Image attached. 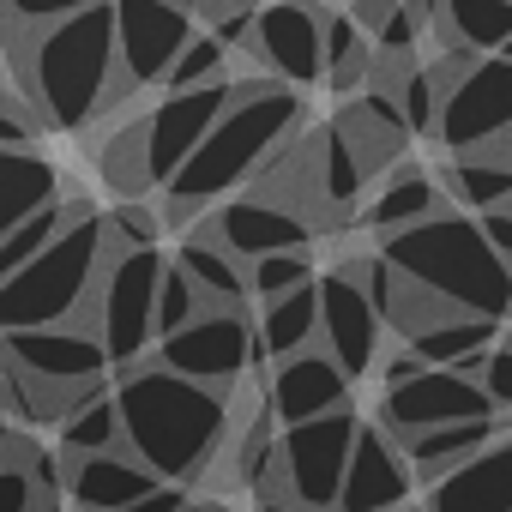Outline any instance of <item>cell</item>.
<instances>
[{
  "mask_svg": "<svg viewBox=\"0 0 512 512\" xmlns=\"http://www.w3.org/2000/svg\"><path fill=\"white\" fill-rule=\"evenodd\" d=\"M115 398H121V416H127V446L157 476L199 482V476L217 470V458L229 446V428H235L229 386L193 380V374L151 356V362L121 368Z\"/></svg>",
  "mask_w": 512,
  "mask_h": 512,
  "instance_id": "6da1fadb",
  "label": "cell"
},
{
  "mask_svg": "<svg viewBox=\"0 0 512 512\" xmlns=\"http://www.w3.org/2000/svg\"><path fill=\"white\" fill-rule=\"evenodd\" d=\"M13 55L19 79L49 115V127L79 133L91 127L127 85H121V37H115V7L97 0L85 13H67L55 25H13Z\"/></svg>",
  "mask_w": 512,
  "mask_h": 512,
  "instance_id": "7a4b0ae2",
  "label": "cell"
},
{
  "mask_svg": "<svg viewBox=\"0 0 512 512\" xmlns=\"http://www.w3.org/2000/svg\"><path fill=\"white\" fill-rule=\"evenodd\" d=\"M302 85H290V79H253V85H241L235 91V103L217 115V127L199 139V151L175 169V181L163 187V205H169V217L175 223H187V217H199L211 199H223L229 187H241V181H260V169L296 139V127H302V97H296Z\"/></svg>",
  "mask_w": 512,
  "mask_h": 512,
  "instance_id": "3957f363",
  "label": "cell"
},
{
  "mask_svg": "<svg viewBox=\"0 0 512 512\" xmlns=\"http://www.w3.org/2000/svg\"><path fill=\"white\" fill-rule=\"evenodd\" d=\"M380 253L446 308H470V314H494V320L512 314V260L488 241L482 217H470V211L440 205V211L380 235Z\"/></svg>",
  "mask_w": 512,
  "mask_h": 512,
  "instance_id": "277c9868",
  "label": "cell"
},
{
  "mask_svg": "<svg viewBox=\"0 0 512 512\" xmlns=\"http://www.w3.org/2000/svg\"><path fill=\"white\" fill-rule=\"evenodd\" d=\"M115 253L109 217L85 211L67 235H55L37 260L0 278V332L7 326H55V320H85L91 296L103 284V266Z\"/></svg>",
  "mask_w": 512,
  "mask_h": 512,
  "instance_id": "5b68a950",
  "label": "cell"
},
{
  "mask_svg": "<svg viewBox=\"0 0 512 512\" xmlns=\"http://www.w3.org/2000/svg\"><path fill=\"white\" fill-rule=\"evenodd\" d=\"M356 434H362V416L350 404L278 428L272 470L260 476V488H253V494H260V500H296V506H338L344 476H350Z\"/></svg>",
  "mask_w": 512,
  "mask_h": 512,
  "instance_id": "8992f818",
  "label": "cell"
},
{
  "mask_svg": "<svg viewBox=\"0 0 512 512\" xmlns=\"http://www.w3.org/2000/svg\"><path fill=\"white\" fill-rule=\"evenodd\" d=\"M163 272H169V260H163L157 247H115V253H109L85 326L103 332L115 368H133V362H145V350H157V296H163Z\"/></svg>",
  "mask_w": 512,
  "mask_h": 512,
  "instance_id": "52a82bcc",
  "label": "cell"
},
{
  "mask_svg": "<svg viewBox=\"0 0 512 512\" xmlns=\"http://www.w3.org/2000/svg\"><path fill=\"white\" fill-rule=\"evenodd\" d=\"M7 362H19L31 380H43L61 398V416H73L85 398L103 392V374L115 368L109 344L85 320H55V326H7Z\"/></svg>",
  "mask_w": 512,
  "mask_h": 512,
  "instance_id": "ba28073f",
  "label": "cell"
},
{
  "mask_svg": "<svg viewBox=\"0 0 512 512\" xmlns=\"http://www.w3.org/2000/svg\"><path fill=\"white\" fill-rule=\"evenodd\" d=\"M512 133V55H470L452 79H446V103H440V145L446 151H482L500 145Z\"/></svg>",
  "mask_w": 512,
  "mask_h": 512,
  "instance_id": "9c48e42d",
  "label": "cell"
},
{
  "mask_svg": "<svg viewBox=\"0 0 512 512\" xmlns=\"http://www.w3.org/2000/svg\"><path fill=\"white\" fill-rule=\"evenodd\" d=\"M253 356H260V320H247L229 302H205L181 332L157 338V362L193 380H211V386H235L253 368Z\"/></svg>",
  "mask_w": 512,
  "mask_h": 512,
  "instance_id": "30bf717a",
  "label": "cell"
},
{
  "mask_svg": "<svg viewBox=\"0 0 512 512\" xmlns=\"http://www.w3.org/2000/svg\"><path fill=\"white\" fill-rule=\"evenodd\" d=\"M235 91H241V79H211V85H181V91H169L145 121H133L139 127V151H145V181L151 187H169L175 181V169L199 151V139L217 127V115L235 103Z\"/></svg>",
  "mask_w": 512,
  "mask_h": 512,
  "instance_id": "8fae6325",
  "label": "cell"
},
{
  "mask_svg": "<svg viewBox=\"0 0 512 512\" xmlns=\"http://www.w3.org/2000/svg\"><path fill=\"white\" fill-rule=\"evenodd\" d=\"M121 85H163L175 55L193 43V0H115Z\"/></svg>",
  "mask_w": 512,
  "mask_h": 512,
  "instance_id": "7c38bea8",
  "label": "cell"
},
{
  "mask_svg": "<svg viewBox=\"0 0 512 512\" xmlns=\"http://www.w3.org/2000/svg\"><path fill=\"white\" fill-rule=\"evenodd\" d=\"M380 326H386V314L362 278V260L320 278V344L350 368V380L380 368Z\"/></svg>",
  "mask_w": 512,
  "mask_h": 512,
  "instance_id": "4fadbf2b",
  "label": "cell"
},
{
  "mask_svg": "<svg viewBox=\"0 0 512 512\" xmlns=\"http://www.w3.org/2000/svg\"><path fill=\"white\" fill-rule=\"evenodd\" d=\"M500 404L488 398V386L464 368H422L398 386L380 392V422L392 434H410V428H434V422H464V416H494Z\"/></svg>",
  "mask_w": 512,
  "mask_h": 512,
  "instance_id": "5bb4252c",
  "label": "cell"
},
{
  "mask_svg": "<svg viewBox=\"0 0 512 512\" xmlns=\"http://www.w3.org/2000/svg\"><path fill=\"white\" fill-rule=\"evenodd\" d=\"M253 55L266 61V73L290 85H320L326 79V13L314 0H272L253 19Z\"/></svg>",
  "mask_w": 512,
  "mask_h": 512,
  "instance_id": "9a60e30c",
  "label": "cell"
},
{
  "mask_svg": "<svg viewBox=\"0 0 512 512\" xmlns=\"http://www.w3.org/2000/svg\"><path fill=\"white\" fill-rule=\"evenodd\" d=\"M61 464H67V506H79V512H139L163 488V476L133 446L61 452Z\"/></svg>",
  "mask_w": 512,
  "mask_h": 512,
  "instance_id": "2e32d148",
  "label": "cell"
},
{
  "mask_svg": "<svg viewBox=\"0 0 512 512\" xmlns=\"http://www.w3.org/2000/svg\"><path fill=\"white\" fill-rule=\"evenodd\" d=\"M338 404H350V368L326 344H308V350L272 362V374H266V410L278 416V428L326 416Z\"/></svg>",
  "mask_w": 512,
  "mask_h": 512,
  "instance_id": "e0dca14e",
  "label": "cell"
},
{
  "mask_svg": "<svg viewBox=\"0 0 512 512\" xmlns=\"http://www.w3.org/2000/svg\"><path fill=\"white\" fill-rule=\"evenodd\" d=\"M211 229L241 253V260H260V253H278V247H308L314 241V217L296 205V199H278L272 187L266 193H247V199H229Z\"/></svg>",
  "mask_w": 512,
  "mask_h": 512,
  "instance_id": "ac0fdd59",
  "label": "cell"
},
{
  "mask_svg": "<svg viewBox=\"0 0 512 512\" xmlns=\"http://www.w3.org/2000/svg\"><path fill=\"white\" fill-rule=\"evenodd\" d=\"M410 476H416V464H410L404 440H398L386 422H368V416H362V434H356V452H350V476H344L338 506H350V512L398 506V500H410V488H416Z\"/></svg>",
  "mask_w": 512,
  "mask_h": 512,
  "instance_id": "d6986e66",
  "label": "cell"
},
{
  "mask_svg": "<svg viewBox=\"0 0 512 512\" xmlns=\"http://www.w3.org/2000/svg\"><path fill=\"white\" fill-rule=\"evenodd\" d=\"M422 494H428V506H446V512H464V506L470 512H506L512 506V434H494L464 464L422 482Z\"/></svg>",
  "mask_w": 512,
  "mask_h": 512,
  "instance_id": "ffe728a7",
  "label": "cell"
},
{
  "mask_svg": "<svg viewBox=\"0 0 512 512\" xmlns=\"http://www.w3.org/2000/svg\"><path fill=\"white\" fill-rule=\"evenodd\" d=\"M338 127L350 133V145L362 151V163L374 169V175H386L398 157H404V145H410V115H404V103H398V91H386V85H368L362 97H350L344 109H338Z\"/></svg>",
  "mask_w": 512,
  "mask_h": 512,
  "instance_id": "44dd1931",
  "label": "cell"
},
{
  "mask_svg": "<svg viewBox=\"0 0 512 512\" xmlns=\"http://www.w3.org/2000/svg\"><path fill=\"white\" fill-rule=\"evenodd\" d=\"M404 344H410L422 362H434V368H464V374H476V380H482V362H488V350L500 344V320H494V314L452 308V314H440V320L416 326Z\"/></svg>",
  "mask_w": 512,
  "mask_h": 512,
  "instance_id": "7402d4cb",
  "label": "cell"
},
{
  "mask_svg": "<svg viewBox=\"0 0 512 512\" xmlns=\"http://www.w3.org/2000/svg\"><path fill=\"white\" fill-rule=\"evenodd\" d=\"M308 169H314L320 217H350V211H356V199H362V193H368V181H374V169L362 163V151L350 145V133H344V127L314 133V145H308Z\"/></svg>",
  "mask_w": 512,
  "mask_h": 512,
  "instance_id": "603a6c76",
  "label": "cell"
},
{
  "mask_svg": "<svg viewBox=\"0 0 512 512\" xmlns=\"http://www.w3.org/2000/svg\"><path fill=\"white\" fill-rule=\"evenodd\" d=\"M175 260L193 272V284L205 290V302H229V308H247V296H253V266L241 260V253L217 235V229H205V235H187L181 247H175Z\"/></svg>",
  "mask_w": 512,
  "mask_h": 512,
  "instance_id": "cb8c5ba5",
  "label": "cell"
},
{
  "mask_svg": "<svg viewBox=\"0 0 512 512\" xmlns=\"http://www.w3.org/2000/svg\"><path fill=\"white\" fill-rule=\"evenodd\" d=\"M428 211H440V181L422 169V163H392V175H380V187H374V199L362 205V223L374 229V235H392V229H404V223H416V217H428Z\"/></svg>",
  "mask_w": 512,
  "mask_h": 512,
  "instance_id": "d4e9b609",
  "label": "cell"
},
{
  "mask_svg": "<svg viewBox=\"0 0 512 512\" xmlns=\"http://www.w3.org/2000/svg\"><path fill=\"white\" fill-rule=\"evenodd\" d=\"M494 428H500V416H464V422L410 428V434H398V440H404V452H410L416 476H422V482H434V476H446L452 464H464L476 446H488V440H494Z\"/></svg>",
  "mask_w": 512,
  "mask_h": 512,
  "instance_id": "484cf974",
  "label": "cell"
},
{
  "mask_svg": "<svg viewBox=\"0 0 512 512\" xmlns=\"http://www.w3.org/2000/svg\"><path fill=\"white\" fill-rule=\"evenodd\" d=\"M308 344H320V278L272 296L266 314H260V356L278 362V356H296Z\"/></svg>",
  "mask_w": 512,
  "mask_h": 512,
  "instance_id": "4316f807",
  "label": "cell"
},
{
  "mask_svg": "<svg viewBox=\"0 0 512 512\" xmlns=\"http://www.w3.org/2000/svg\"><path fill=\"white\" fill-rule=\"evenodd\" d=\"M61 199V169L43 157V151H31V145H19V151H7L0 157V229H13V223H25L31 211H43V205H55Z\"/></svg>",
  "mask_w": 512,
  "mask_h": 512,
  "instance_id": "83f0119b",
  "label": "cell"
},
{
  "mask_svg": "<svg viewBox=\"0 0 512 512\" xmlns=\"http://www.w3.org/2000/svg\"><path fill=\"white\" fill-rule=\"evenodd\" d=\"M446 193L470 211H488V205H506L512 199V151L506 145H482V151H452V169H446Z\"/></svg>",
  "mask_w": 512,
  "mask_h": 512,
  "instance_id": "f1b7e54d",
  "label": "cell"
},
{
  "mask_svg": "<svg viewBox=\"0 0 512 512\" xmlns=\"http://www.w3.org/2000/svg\"><path fill=\"white\" fill-rule=\"evenodd\" d=\"M91 205L85 199H55V205H43V211H31L25 223H13V229H0V278L7 272H19L25 260H37V253L55 241V235H67L79 217H85Z\"/></svg>",
  "mask_w": 512,
  "mask_h": 512,
  "instance_id": "f546056e",
  "label": "cell"
},
{
  "mask_svg": "<svg viewBox=\"0 0 512 512\" xmlns=\"http://www.w3.org/2000/svg\"><path fill=\"white\" fill-rule=\"evenodd\" d=\"M446 43H464L476 55L506 49L512 37V0H446Z\"/></svg>",
  "mask_w": 512,
  "mask_h": 512,
  "instance_id": "4dcf8cb0",
  "label": "cell"
},
{
  "mask_svg": "<svg viewBox=\"0 0 512 512\" xmlns=\"http://www.w3.org/2000/svg\"><path fill=\"white\" fill-rule=\"evenodd\" d=\"M109 446H127V416L115 392H97L73 416H61V452H109Z\"/></svg>",
  "mask_w": 512,
  "mask_h": 512,
  "instance_id": "1f68e13d",
  "label": "cell"
},
{
  "mask_svg": "<svg viewBox=\"0 0 512 512\" xmlns=\"http://www.w3.org/2000/svg\"><path fill=\"white\" fill-rule=\"evenodd\" d=\"M247 266H253V296H260V302H272V296H284V290H296V284L314 278L308 247H278V253H260V260H247Z\"/></svg>",
  "mask_w": 512,
  "mask_h": 512,
  "instance_id": "d6a6232c",
  "label": "cell"
},
{
  "mask_svg": "<svg viewBox=\"0 0 512 512\" xmlns=\"http://www.w3.org/2000/svg\"><path fill=\"white\" fill-rule=\"evenodd\" d=\"M211 79H229V43L223 37H199L193 31V43L175 55V67H169V91H181V85H211Z\"/></svg>",
  "mask_w": 512,
  "mask_h": 512,
  "instance_id": "836d02e7",
  "label": "cell"
},
{
  "mask_svg": "<svg viewBox=\"0 0 512 512\" xmlns=\"http://www.w3.org/2000/svg\"><path fill=\"white\" fill-rule=\"evenodd\" d=\"M398 103H404V115H410V127L416 133H440V103H446V85H440V73L434 67H410L404 79H398Z\"/></svg>",
  "mask_w": 512,
  "mask_h": 512,
  "instance_id": "e575fe53",
  "label": "cell"
},
{
  "mask_svg": "<svg viewBox=\"0 0 512 512\" xmlns=\"http://www.w3.org/2000/svg\"><path fill=\"white\" fill-rule=\"evenodd\" d=\"M199 308H205V290L193 284V272H187L181 260H169V272H163V296H157V338H163V332H181Z\"/></svg>",
  "mask_w": 512,
  "mask_h": 512,
  "instance_id": "d590c367",
  "label": "cell"
},
{
  "mask_svg": "<svg viewBox=\"0 0 512 512\" xmlns=\"http://www.w3.org/2000/svg\"><path fill=\"white\" fill-rule=\"evenodd\" d=\"M109 235H115V247H157V235H163V217L127 193V199L109 211Z\"/></svg>",
  "mask_w": 512,
  "mask_h": 512,
  "instance_id": "8d00e7d4",
  "label": "cell"
},
{
  "mask_svg": "<svg viewBox=\"0 0 512 512\" xmlns=\"http://www.w3.org/2000/svg\"><path fill=\"white\" fill-rule=\"evenodd\" d=\"M85 7H97V0H7L13 25H55L67 13H85Z\"/></svg>",
  "mask_w": 512,
  "mask_h": 512,
  "instance_id": "74e56055",
  "label": "cell"
},
{
  "mask_svg": "<svg viewBox=\"0 0 512 512\" xmlns=\"http://www.w3.org/2000/svg\"><path fill=\"white\" fill-rule=\"evenodd\" d=\"M482 386H488V398H494L500 410H512V338H500V344L488 350V362H482Z\"/></svg>",
  "mask_w": 512,
  "mask_h": 512,
  "instance_id": "f35d334b",
  "label": "cell"
},
{
  "mask_svg": "<svg viewBox=\"0 0 512 512\" xmlns=\"http://www.w3.org/2000/svg\"><path fill=\"white\" fill-rule=\"evenodd\" d=\"M482 217V229H488V241L506 253V260H512V199L506 205H488V211H476Z\"/></svg>",
  "mask_w": 512,
  "mask_h": 512,
  "instance_id": "ab89813d",
  "label": "cell"
},
{
  "mask_svg": "<svg viewBox=\"0 0 512 512\" xmlns=\"http://www.w3.org/2000/svg\"><path fill=\"white\" fill-rule=\"evenodd\" d=\"M506 55H512V37H506Z\"/></svg>",
  "mask_w": 512,
  "mask_h": 512,
  "instance_id": "60d3db41",
  "label": "cell"
},
{
  "mask_svg": "<svg viewBox=\"0 0 512 512\" xmlns=\"http://www.w3.org/2000/svg\"><path fill=\"white\" fill-rule=\"evenodd\" d=\"M506 145H512V133H506Z\"/></svg>",
  "mask_w": 512,
  "mask_h": 512,
  "instance_id": "b9f144b4",
  "label": "cell"
}]
</instances>
